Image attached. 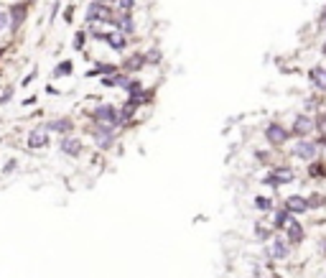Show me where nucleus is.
Instances as JSON below:
<instances>
[{
    "label": "nucleus",
    "mask_w": 326,
    "mask_h": 278,
    "mask_svg": "<svg viewBox=\"0 0 326 278\" xmlns=\"http://www.w3.org/2000/svg\"><path fill=\"white\" fill-rule=\"evenodd\" d=\"M270 250H273L270 255H273L275 261H286V258H288V253H291V250H288V243H286L283 238H275V243H273Z\"/></svg>",
    "instance_id": "obj_11"
},
{
    "label": "nucleus",
    "mask_w": 326,
    "mask_h": 278,
    "mask_svg": "<svg viewBox=\"0 0 326 278\" xmlns=\"http://www.w3.org/2000/svg\"><path fill=\"white\" fill-rule=\"evenodd\" d=\"M105 41H107V44H110V49H115V51H122V49L127 46V38H125V33H122V31L105 33Z\"/></svg>",
    "instance_id": "obj_10"
},
{
    "label": "nucleus",
    "mask_w": 326,
    "mask_h": 278,
    "mask_svg": "<svg viewBox=\"0 0 326 278\" xmlns=\"http://www.w3.org/2000/svg\"><path fill=\"white\" fill-rule=\"evenodd\" d=\"M82 44H84V33H77V38H74V49H82Z\"/></svg>",
    "instance_id": "obj_22"
},
{
    "label": "nucleus",
    "mask_w": 326,
    "mask_h": 278,
    "mask_svg": "<svg viewBox=\"0 0 326 278\" xmlns=\"http://www.w3.org/2000/svg\"><path fill=\"white\" fill-rule=\"evenodd\" d=\"M59 148H61V153H67V156H79L82 153V143L77 140V138H61V143H59Z\"/></svg>",
    "instance_id": "obj_9"
},
{
    "label": "nucleus",
    "mask_w": 326,
    "mask_h": 278,
    "mask_svg": "<svg viewBox=\"0 0 326 278\" xmlns=\"http://www.w3.org/2000/svg\"><path fill=\"white\" fill-rule=\"evenodd\" d=\"M133 5H135V0H117L120 10H133Z\"/></svg>",
    "instance_id": "obj_21"
},
{
    "label": "nucleus",
    "mask_w": 326,
    "mask_h": 278,
    "mask_svg": "<svg viewBox=\"0 0 326 278\" xmlns=\"http://www.w3.org/2000/svg\"><path fill=\"white\" fill-rule=\"evenodd\" d=\"M286 207H288V212H293V215H303L311 204H309V199H303V197H298V194H291L288 199H286Z\"/></svg>",
    "instance_id": "obj_8"
},
{
    "label": "nucleus",
    "mask_w": 326,
    "mask_h": 278,
    "mask_svg": "<svg viewBox=\"0 0 326 278\" xmlns=\"http://www.w3.org/2000/svg\"><path fill=\"white\" fill-rule=\"evenodd\" d=\"M56 74H59V77H61V74H72V61H61L59 69H56Z\"/></svg>",
    "instance_id": "obj_19"
},
{
    "label": "nucleus",
    "mask_w": 326,
    "mask_h": 278,
    "mask_svg": "<svg viewBox=\"0 0 326 278\" xmlns=\"http://www.w3.org/2000/svg\"><path fill=\"white\" fill-rule=\"evenodd\" d=\"M311 82H314V87L326 92V67H314L311 69Z\"/></svg>",
    "instance_id": "obj_13"
},
{
    "label": "nucleus",
    "mask_w": 326,
    "mask_h": 278,
    "mask_svg": "<svg viewBox=\"0 0 326 278\" xmlns=\"http://www.w3.org/2000/svg\"><path fill=\"white\" fill-rule=\"evenodd\" d=\"M46 128H49V131H54V133H69V131H72V120H67V118H61V120H51Z\"/></svg>",
    "instance_id": "obj_15"
},
{
    "label": "nucleus",
    "mask_w": 326,
    "mask_h": 278,
    "mask_svg": "<svg viewBox=\"0 0 326 278\" xmlns=\"http://www.w3.org/2000/svg\"><path fill=\"white\" fill-rule=\"evenodd\" d=\"M316 128V123L311 120V118H306V115H298L296 120H293V136H309L311 131Z\"/></svg>",
    "instance_id": "obj_6"
},
{
    "label": "nucleus",
    "mask_w": 326,
    "mask_h": 278,
    "mask_svg": "<svg viewBox=\"0 0 326 278\" xmlns=\"http://www.w3.org/2000/svg\"><path fill=\"white\" fill-rule=\"evenodd\" d=\"M87 20H105V23H112V10H110V5H105V3H92L90 8H87Z\"/></svg>",
    "instance_id": "obj_1"
},
{
    "label": "nucleus",
    "mask_w": 326,
    "mask_h": 278,
    "mask_svg": "<svg viewBox=\"0 0 326 278\" xmlns=\"http://www.w3.org/2000/svg\"><path fill=\"white\" fill-rule=\"evenodd\" d=\"M49 145V128H36L28 136V148H46Z\"/></svg>",
    "instance_id": "obj_5"
},
{
    "label": "nucleus",
    "mask_w": 326,
    "mask_h": 278,
    "mask_svg": "<svg viewBox=\"0 0 326 278\" xmlns=\"http://www.w3.org/2000/svg\"><path fill=\"white\" fill-rule=\"evenodd\" d=\"M293 179V174L288 168H273L270 174L265 176V181L270 184V186H280V184H286V181H291Z\"/></svg>",
    "instance_id": "obj_7"
},
{
    "label": "nucleus",
    "mask_w": 326,
    "mask_h": 278,
    "mask_svg": "<svg viewBox=\"0 0 326 278\" xmlns=\"http://www.w3.org/2000/svg\"><path fill=\"white\" fill-rule=\"evenodd\" d=\"M5 23H8V18H5V13H0V28H3Z\"/></svg>",
    "instance_id": "obj_24"
},
{
    "label": "nucleus",
    "mask_w": 326,
    "mask_h": 278,
    "mask_svg": "<svg viewBox=\"0 0 326 278\" xmlns=\"http://www.w3.org/2000/svg\"><path fill=\"white\" fill-rule=\"evenodd\" d=\"M102 84H105V87H115V77H105Z\"/></svg>",
    "instance_id": "obj_23"
},
{
    "label": "nucleus",
    "mask_w": 326,
    "mask_h": 278,
    "mask_svg": "<svg viewBox=\"0 0 326 278\" xmlns=\"http://www.w3.org/2000/svg\"><path fill=\"white\" fill-rule=\"evenodd\" d=\"M255 207H257L260 212H270V209H273V202H270L268 197H255Z\"/></svg>",
    "instance_id": "obj_17"
},
{
    "label": "nucleus",
    "mask_w": 326,
    "mask_h": 278,
    "mask_svg": "<svg viewBox=\"0 0 326 278\" xmlns=\"http://www.w3.org/2000/svg\"><path fill=\"white\" fill-rule=\"evenodd\" d=\"M265 138H268L270 145H286V140L291 138V133L286 131L283 125H275V123H273V125L265 128Z\"/></svg>",
    "instance_id": "obj_2"
},
{
    "label": "nucleus",
    "mask_w": 326,
    "mask_h": 278,
    "mask_svg": "<svg viewBox=\"0 0 326 278\" xmlns=\"http://www.w3.org/2000/svg\"><path fill=\"white\" fill-rule=\"evenodd\" d=\"M286 227H288L286 232H288L291 243H301V240H303V227H301L296 220H288V222H286Z\"/></svg>",
    "instance_id": "obj_14"
},
{
    "label": "nucleus",
    "mask_w": 326,
    "mask_h": 278,
    "mask_svg": "<svg viewBox=\"0 0 326 278\" xmlns=\"http://www.w3.org/2000/svg\"><path fill=\"white\" fill-rule=\"evenodd\" d=\"M117 69L112 67V64H102V67L100 69H95V74H115Z\"/></svg>",
    "instance_id": "obj_20"
},
{
    "label": "nucleus",
    "mask_w": 326,
    "mask_h": 278,
    "mask_svg": "<svg viewBox=\"0 0 326 278\" xmlns=\"http://www.w3.org/2000/svg\"><path fill=\"white\" fill-rule=\"evenodd\" d=\"M324 26H326V15H324Z\"/></svg>",
    "instance_id": "obj_26"
},
{
    "label": "nucleus",
    "mask_w": 326,
    "mask_h": 278,
    "mask_svg": "<svg viewBox=\"0 0 326 278\" xmlns=\"http://www.w3.org/2000/svg\"><path fill=\"white\" fill-rule=\"evenodd\" d=\"M112 26H117V31H122V33L133 31L135 26H133V15H130V10H122V15L112 20Z\"/></svg>",
    "instance_id": "obj_12"
},
{
    "label": "nucleus",
    "mask_w": 326,
    "mask_h": 278,
    "mask_svg": "<svg viewBox=\"0 0 326 278\" xmlns=\"http://www.w3.org/2000/svg\"><path fill=\"white\" fill-rule=\"evenodd\" d=\"M95 120L97 123H112V125H117L120 115H117V110L112 108V105H100V108L95 110Z\"/></svg>",
    "instance_id": "obj_3"
},
{
    "label": "nucleus",
    "mask_w": 326,
    "mask_h": 278,
    "mask_svg": "<svg viewBox=\"0 0 326 278\" xmlns=\"http://www.w3.org/2000/svg\"><path fill=\"white\" fill-rule=\"evenodd\" d=\"M293 156L301 158V161H311V158L316 156V145H314L311 140H298L296 148H293Z\"/></svg>",
    "instance_id": "obj_4"
},
{
    "label": "nucleus",
    "mask_w": 326,
    "mask_h": 278,
    "mask_svg": "<svg viewBox=\"0 0 326 278\" xmlns=\"http://www.w3.org/2000/svg\"><path fill=\"white\" fill-rule=\"evenodd\" d=\"M255 235H257L260 240H268V238H270V230H268V227H263V225L257 222V225H255Z\"/></svg>",
    "instance_id": "obj_18"
},
{
    "label": "nucleus",
    "mask_w": 326,
    "mask_h": 278,
    "mask_svg": "<svg viewBox=\"0 0 326 278\" xmlns=\"http://www.w3.org/2000/svg\"><path fill=\"white\" fill-rule=\"evenodd\" d=\"M288 220H291V212H288V207H283V209H278V212H275V227H278V230H283Z\"/></svg>",
    "instance_id": "obj_16"
},
{
    "label": "nucleus",
    "mask_w": 326,
    "mask_h": 278,
    "mask_svg": "<svg viewBox=\"0 0 326 278\" xmlns=\"http://www.w3.org/2000/svg\"><path fill=\"white\" fill-rule=\"evenodd\" d=\"M324 54H326V41H324Z\"/></svg>",
    "instance_id": "obj_25"
}]
</instances>
